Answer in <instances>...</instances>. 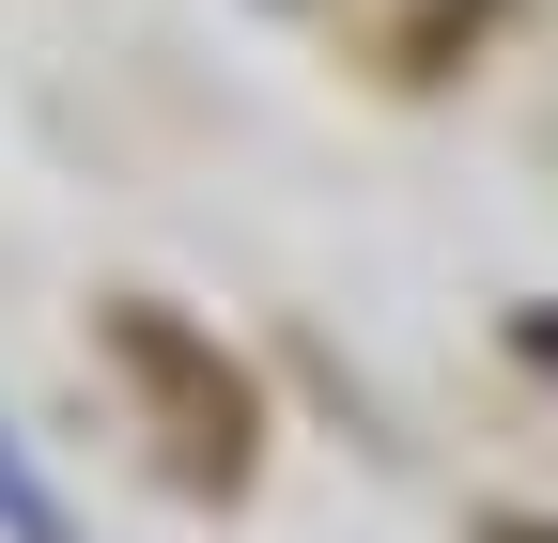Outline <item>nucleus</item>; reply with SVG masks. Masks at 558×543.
I'll list each match as a JSON object with an SVG mask.
<instances>
[{
	"label": "nucleus",
	"instance_id": "1",
	"mask_svg": "<svg viewBox=\"0 0 558 543\" xmlns=\"http://www.w3.org/2000/svg\"><path fill=\"white\" fill-rule=\"evenodd\" d=\"M0 543H78V512L47 497V466L16 450V420H0Z\"/></svg>",
	"mask_w": 558,
	"mask_h": 543
}]
</instances>
